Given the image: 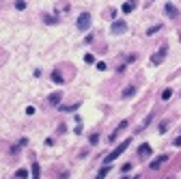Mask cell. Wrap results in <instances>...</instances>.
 I'll list each match as a JSON object with an SVG mask.
<instances>
[{
    "label": "cell",
    "mask_w": 181,
    "mask_h": 179,
    "mask_svg": "<svg viewBox=\"0 0 181 179\" xmlns=\"http://www.w3.org/2000/svg\"><path fill=\"white\" fill-rule=\"evenodd\" d=\"M30 170H32V179H39V173H41V168H39V162H32Z\"/></svg>",
    "instance_id": "cell-11"
},
{
    "label": "cell",
    "mask_w": 181,
    "mask_h": 179,
    "mask_svg": "<svg viewBox=\"0 0 181 179\" xmlns=\"http://www.w3.org/2000/svg\"><path fill=\"white\" fill-rule=\"evenodd\" d=\"M129 142H131V138H127V140H123L121 145H117L114 149H112V153H110V156H106V160H104V164H110L112 160H117V158L121 156V153H123V151H125V149L129 147Z\"/></svg>",
    "instance_id": "cell-1"
},
{
    "label": "cell",
    "mask_w": 181,
    "mask_h": 179,
    "mask_svg": "<svg viewBox=\"0 0 181 179\" xmlns=\"http://www.w3.org/2000/svg\"><path fill=\"white\" fill-rule=\"evenodd\" d=\"M121 170H123V173H127V170H131V164H129V162H127V164H123V168H121Z\"/></svg>",
    "instance_id": "cell-20"
},
{
    "label": "cell",
    "mask_w": 181,
    "mask_h": 179,
    "mask_svg": "<svg viewBox=\"0 0 181 179\" xmlns=\"http://www.w3.org/2000/svg\"><path fill=\"white\" fill-rule=\"evenodd\" d=\"M160 28H162V26H160V24H157V26H153V28H149V30H147V35H153V33H157Z\"/></svg>",
    "instance_id": "cell-17"
},
{
    "label": "cell",
    "mask_w": 181,
    "mask_h": 179,
    "mask_svg": "<svg viewBox=\"0 0 181 179\" xmlns=\"http://www.w3.org/2000/svg\"><path fill=\"white\" fill-rule=\"evenodd\" d=\"M93 61H95V56H93V54H86V56H84V63H88V65L93 63Z\"/></svg>",
    "instance_id": "cell-18"
},
{
    "label": "cell",
    "mask_w": 181,
    "mask_h": 179,
    "mask_svg": "<svg viewBox=\"0 0 181 179\" xmlns=\"http://www.w3.org/2000/svg\"><path fill=\"white\" fill-rule=\"evenodd\" d=\"M123 179H127V177H123Z\"/></svg>",
    "instance_id": "cell-23"
},
{
    "label": "cell",
    "mask_w": 181,
    "mask_h": 179,
    "mask_svg": "<svg viewBox=\"0 0 181 179\" xmlns=\"http://www.w3.org/2000/svg\"><path fill=\"white\" fill-rule=\"evenodd\" d=\"M175 147H181V136H179V138L175 140Z\"/></svg>",
    "instance_id": "cell-22"
},
{
    "label": "cell",
    "mask_w": 181,
    "mask_h": 179,
    "mask_svg": "<svg viewBox=\"0 0 181 179\" xmlns=\"http://www.w3.org/2000/svg\"><path fill=\"white\" fill-rule=\"evenodd\" d=\"M134 9H136V0H129V2H125V5H123V13H127V15H129Z\"/></svg>",
    "instance_id": "cell-9"
},
{
    "label": "cell",
    "mask_w": 181,
    "mask_h": 179,
    "mask_svg": "<svg viewBox=\"0 0 181 179\" xmlns=\"http://www.w3.org/2000/svg\"><path fill=\"white\" fill-rule=\"evenodd\" d=\"M170 95H172V91H170V89H166V91L162 93V99H170Z\"/></svg>",
    "instance_id": "cell-16"
},
{
    "label": "cell",
    "mask_w": 181,
    "mask_h": 179,
    "mask_svg": "<svg viewBox=\"0 0 181 179\" xmlns=\"http://www.w3.org/2000/svg\"><path fill=\"white\" fill-rule=\"evenodd\" d=\"M97 140H99V138H97V134H93V136H90V145H97Z\"/></svg>",
    "instance_id": "cell-21"
},
{
    "label": "cell",
    "mask_w": 181,
    "mask_h": 179,
    "mask_svg": "<svg viewBox=\"0 0 181 179\" xmlns=\"http://www.w3.org/2000/svg\"><path fill=\"white\" fill-rule=\"evenodd\" d=\"M164 58H166V47H160V50H157V54L151 56V63H153V65H160Z\"/></svg>",
    "instance_id": "cell-4"
},
{
    "label": "cell",
    "mask_w": 181,
    "mask_h": 179,
    "mask_svg": "<svg viewBox=\"0 0 181 179\" xmlns=\"http://www.w3.org/2000/svg\"><path fill=\"white\" fill-rule=\"evenodd\" d=\"M15 9H26V2H24V0H17V2H15Z\"/></svg>",
    "instance_id": "cell-15"
},
{
    "label": "cell",
    "mask_w": 181,
    "mask_h": 179,
    "mask_svg": "<svg viewBox=\"0 0 181 179\" xmlns=\"http://www.w3.org/2000/svg\"><path fill=\"white\" fill-rule=\"evenodd\" d=\"M52 82H56V84H63V73L60 71H52Z\"/></svg>",
    "instance_id": "cell-10"
},
{
    "label": "cell",
    "mask_w": 181,
    "mask_h": 179,
    "mask_svg": "<svg viewBox=\"0 0 181 179\" xmlns=\"http://www.w3.org/2000/svg\"><path fill=\"white\" fill-rule=\"evenodd\" d=\"M17 177H19V179H26V177H28V170H26V168H19V170H17Z\"/></svg>",
    "instance_id": "cell-14"
},
{
    "label": "cell",
    "mask_w": 181,
    "mask_h": 179,
    "mask_svg": "<svg viewBox=\"0 0 181 179\" xmlns=\"http://www.w3.org/2000/svg\"><path fill=\"white\" fill-rule=\"evenodd\" d=\"M76 26H78V30H88V26H90V15H88V13H82V15L78 17V22H76Z\"/></svg>",
    "instance_id": "cell-3"
},
{
    "label": "cell",
    "mask_w": 181,
    "mask_h": 179,
    "mask_svg": "<svg viewBox=\"0 0 181 179\" xmlns=\"http://www.w3.org/2000/svg\"><path fill=\"white\" fill-rule=\"evenodd\" d=\"M60 97H63V93H60V91L52 93V95H50V104H58V101H60Z\"/></svg>",
    "instance_id": "cell-12"
},
{
    "label": "cell",
    "mask_w": 181,
    "mask_h": 179,
    "mask_svg": "<svg viewBox=\"0 0 181 179\" xmlns=\"http://www.w3.org/2000/svg\"><path fill=\"white\" fill-rule=\"evenodd\" d=\"M166 160H168V156H160V158H155V160L149 164V168H151V170H157V168H160V166H162Z\"/></svg>",
    "instance_id": "cell-7"
},
{
    "label": "cell",
    "mask_w": 181,
    "mask_h": 179,
    "mask_svg": "<svg viewBox=\"0 0 181 179\" xmlns=\"http://www.w3.org/2000/svg\"><path fill=\"white\" fill-rule=\"evenodd\" d=\"M164 11H166V15H168V17H179V9H177L175 5H170V2H166V5H164Z\"/></svg>",
    "instance_id": "cell-6"
},
{
    "label": "cell",
    "mask_w": 181,
    "mask_h": 179,
    "mask_svg": "<svg viewBox=\"0 0 181 179\" xmlns=\"http://www.w3.org/2000/svg\"><path fill=\"white\" fill-rule=\"evenodd\" d=\"M125 127H127V121H121V123H119V127H117V130H114V132H112V134H110V138H108V140H110V145H112V142H114V140H117V136H119V132H123V130H125Z\"/></svg>",
    "instance_id": "cell-5"
},
{
    "label": "cell",
    "mask_w": 181,
    "mask_h": 179,
    "mask_svg": "<svg viewBox=\"0 0 181 179\" xmlns=\"http://www.w3.org/2000/svg\"><path fill=\"white\" fill-rule=\"evenodd\" d=\"M127 30V24L123 19H117V22H112V26H110V33L112 35H123Z\"/></svg>",
    "instance_id": "cell-2"
},
{
    "label": "cell",
    "mask_w": 181,
    "mask_h": 179,
    "mask_svg": "<svg viewBox=\"0 0 181 179\" xmlns=\"http://www.w3.org/2000/svg\"><path fill=\"white\" fill-rule=\"evenodd\" d=\"M138 156H142V158H147V156H151V147H149L147 142L138 147Z\"/></svg>",
    "instance_id": "cell-8"
},
{
    "label": "cell",
    "mask_w": 181,
    "mask_h": 179,
    "mask_svg": "<svg viewBox=\"0 0 181 179\" xmlns=\"http://www.w3.org/2000/svg\"><path fill=\"white\" fill-rule=\"evenodd\" d=\"M45 22H48V24H56V19L52 15H45Z\"/></svg>",
    "instance_id": "cell-19"
},
{
    "label": "cell",
    "mask_w": 181,
    "mask_h": 179,
    "mask_svg": "<svg viewBox=\"0 0 181 179\" xmlns=\"http://www.w3.org/2000/svg\"><path fill=\"white\" fill-rule=\"evenodd\" d=\"M134 93H136V89H134V86H127V89L123 91V97H129V95H134Z\"/></svg>",
    "instance_id": "cell-13"
}]
</instances>
